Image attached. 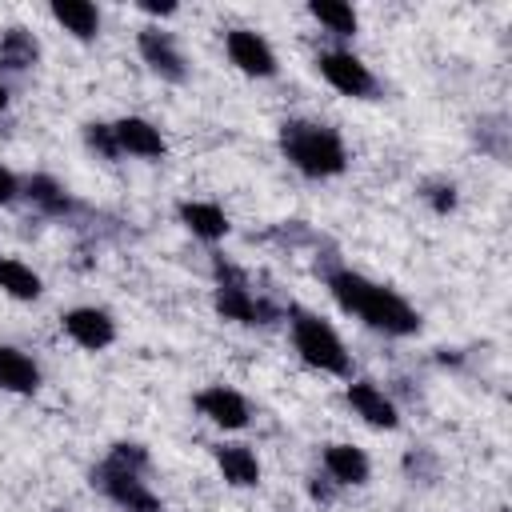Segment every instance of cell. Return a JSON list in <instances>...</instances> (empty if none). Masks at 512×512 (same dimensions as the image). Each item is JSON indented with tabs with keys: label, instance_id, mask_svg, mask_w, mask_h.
<instances>
[{
	"label": "cell",
	"instance_id": "obj_1",
	"mask_svg": "<svg viewBox=\"0 0 512 512\" xmlns=\"http://www.w3.org/2000/svg\"><path fill=\"white\" fill-rule=\"evenodd\" d=\"M328 292L336 296V304L352 316H360L368 328L384 332V336H412L420 332V312L392 288L372 284L368 276L352 272V268H336L328 272Z\"/></svg>",
	"mask_w": 512,
	"mask_h": 512
},
{
	"label": "cell",
	"instance_id": "obj_2",
	"mask_svg": "<svg viewBox=\"0 0 512 512\" xmlns=\"http://www.w3.org/2000/svg\"><path fill=\"white\" fill-rule=\"evenodd\" d=\"M280 152L296 172H304L312 180H328L348 168V148H344L340 132L328 124H316V120H284Z\"/></svg>",
	"mask_w": 512,
	"mask_h": 512
},
{
	"label": "cell",
	"instance_id": "obj_3",
	"mask_svg": "<svg viewBox=\"0 0 512 512\" xmlns=\"http://www.w3.org/2000/svg\"><path fill=\"white\" fill-rule=\"evenodd\" d=\"M148 452L140 444H112V452L92 468V484L128 512H160V496L144 484Z\"/></svg>",
	"mask_w": 512,
	"mask_h": 512
},
{
	"label": "cell",
	"instance_id": "obj_4",
	"mask_svg": "<svg viewBox=\"0 0 512 512\" xmlns=\"http://www.w3.org/2000/svg\"><path fill=\"white\" fill-rule=\"evenodd\" d=\"M292 348L300 352V360L316 372H328V376H348L352 360H348V348L344 340L336 336V328L316 316V312H292Z\"/></svg>",
	"mask_w": 512,
	"mask_h": 512
},
{
	"label": "cell",
	"instance_id": "obj_5",
	"mask_svg": "<svg viewBox=\"0 0 512 512\" xmlns=\"http://www.w3.org/2000/svg\"><path fill=\"white\" fill-rule=\"evenodd\" d=\"M316 68H320V76H324L336 92H344V96L364 100V96L376 92V76H372V68H368L360 56H352V52H340V48L320 52V56H316Z\"/></svg>",
	"mask_w": 512,
	"mask_h": 512
},
{
	"label": "cell",
	"instance_id": "obj_6",
	"mask_svg": "<svg viewBox=\"0 0 512 512\" xmlns=\"http://www.w3.org/2000/svg\"><path fill=\"white\" fill-rule=\"evenodd\" d=\"M216 312L224 320H236V324H268L272 320V308L264 300H256L248 292V284L232 272V268H220V284H216Z\"/></svg>",
	"mask_w": 512,
	"mask_h": 512
},
{
	"label": "cell",
	"instance_id": "obj_7",
	"mask_svg": "<svg viewBox=\"0 0 512 512\" xmlns=\"http://www.w3.org/2000/svg\"><path fill=\"white\" fill-rule=\"evenodd\" d=\"M136 48H140L144 64H148L160 80H172V84L188 80V60H184V52H180V44H176L172 32H164V28H144V32L136 36Z\"/></svg>",
	"mask_w": 512,
	"mask_h": 512
},
{
	"label": "cell",
	"instance_id": "obj_8",
	"mask_svg": "<svg viewBox=\"0 0 512 512\" xmlns=\"http://www.w3.org/2000/svg\"><path fill=\"white\" fill-rule=\"evenodd\" d=\"M224 48H228V60H232L244 76H256V80L276 76V52H272V44H268L260 32H252V28H232V32L224 36Z\"/></svg>",
	"mask_w": 512,
	"mask_h": 512
},
{
	"label": "cell",
	"instance_id": "obj_9",
	"mask_svg": "<svg viewBox=\"0 0 512 512\" xmlns=\"http://www.w3.org/2000/svg\"><path fill=\"white\" fill-rule=\"evenodd\" d=\"M196 412L204 416V420H212L216 428H224V432H236V428H244L248 424V400L236 392V388H228V384H208V388H200L196 392Z\"/></svg>",
	"mask_w": 512,
	"mask_h": 512
},
{
	"label": "cell",
	"instance_id": "obj_10",
	"mask_svg": "<svg viewBox=\"0 0 512 512\" xmlns=\"http://www.w3.org/2000/svg\"><path fill=\"white\" fill-rule=\"evenodd\" d=\"M64 332L68 340H76L80 348L88 352H100L116 340V320L104 312V308H92V304H80L72 312H64Z\"/></svg>",
	"mask_w": 512,
	"mask_h": 512
},
{
	"label": "cell",
	"instance_id": "obj_11",
	"mask_svg": "<svg viewBox=\"0 0 512 512\" xmlns=\"http://www.w3.org/2000/svg\"><path fill=\"white\" fill-rule=\"evenodd\" d=\"M344 396H348V408H352L364 424L384 428V432H392V428L400 424V412H396L392 396H384V388H376L372 380H352Z\"/></svg>",
	"mask_w": 512,
	"mask_h": 512
},
{
	"label": "cell",
	"instance_id": "obj_12",
	"mask_svg": "<svg viewBox=\"0 0 512 512\" xmlns=\"http://www.w3.org/2000/svg\"><path fill=\"white\" fill-rule=\"evenodd\" d=\"M112 132H116L120 156L128 152V156H140V160H160V156L168 152L164 132H160L152 120H144V116H124V120L112 124Z\"/></svg>",
	"mask_w": 512,
	"mask_h": 512
},
{
	"label": "cell",
	"instance_id": "obj_13",
	"mask_svg": "<svg viewBox=\"0 0 512 512\" xmlns=\"http://www.w3.org/2000/svg\"><path fill=\"white\" fill-rule=\"evenodd\" d=\"M324 476L336 484H368L372 460L356 444H328L324 448Z\"/></svg>",
	"mask_w": 512,
	"mask_h": 512
},
{
	"label": "cell",
	"instance_id": "obj_14",
	"mask_svg": "<svg viewBox=\"0 0 512 512\" xmlns=\"http://www.w3.org/2000/svg\"><path fill=\"white\" fill-rule=\"evenodd\" d=\"M0 388L16 396H32L40 388V364L20 348L0 344Z\"/></svg>",
	"mask_w": 512,
	"mask_h": 512
},
{
	"label": "cell",
	"instance_id": "obj_15",
	"mask_svg": "<svg viewBox=\"0 0 512 512\" xmlns=\"http://www.w3.org/2000/svg\"><path fill=\"white\" fill-rule=\"evenodd\" d=\"M180 224H184L192 236L208 240V244H216V240L228 236V216H224V208L212 204V200H184V204H180Z\"/></svg>",
	"mask_w": 512,
	"mask_h": 512
},
{
	"label": "cell",
	"instance_id": "obj_16",
	"mask_svg": "<svg viewBox=\"0 0 512 512\" xmlns=\"http://www.w3.org/2000/svg\"><path fill=\"white\" fill-rule=\"evenodd\" d=\"M216 468L232 488H256L260 484V460L248 444H220L216 448Z\"/></svg>",
	"mask_w": 512,
	"mask_h": 512
},
{
	"label": "cell",
	"instance_id": "obj_17",
	"mask_svg": "<svg viewBox=\"0 0 512 512\" xmlns=\"http://www.w3.org/2000/svg\"><path fill=\"white\" fill-rule=\"evenodd\" d=\"M52 20L64 32H72L76 40H96V32H100V12L88 0H56L52 4Z\"/></svg>",
	"mask_w": 512,
	"mask_h": 512
},
{
	"label": "cell",
	"instance_id": "obj_18",
	"mask_svg": "<svg viewBox=\"0 0 512 512\" xmlns=\"http://www.w3.org/2000/svg\"><path fill=\"white\" fill-rule=\"evenodd\" d=\"M0 292L12 300H36L44 292V280L16 256H0Z\"/></svg>",
	"mask_w": 512,
	"mask_h": 512
},
{
	"label": "cell",
	"instance_id": "obj_19",
	"mask_svg": "<svg viewBox=\"0 0 512 512\" xmlns=\"http://www.w3.org/2000/svg\"><path fill=\"white\" fill-rule=\"evenodd\" d=\"M20 192L40 208V212H48V216H64V212H72V196L64 192V184L60 180H52V176H28L24 184H20Z\"/></svg>",
	"mask_w": 512,
	"mask_h": 512
},
{
	"label": "cell",
	"instance_id": "obj_20",
	"mask_svg": "<svg viewBox=\"0 0 512 512\" xmlns=\"http://www.w3.org/2000/svg\"><path fill=\"white\" fill-rule=\"evenodd\" d=\"M40 60V44L28 28H8L0 36V64L12 68V72H28L32 64Z\"/></svg>",
	"mask_w": 512,
	"mask_h": 512
},
{
	"label": "cell",
	"instance_id": "obj_21",
	"mask_svg": "<svg viewBox=\"0 0 512 512\" xmlns=\"http://www.w3.org/2000/svg\"><path fill=\"white\" fill-rule=\"evenodd\" d=\"M308 12H312V20H320L332 36H356V28H360L356 8H352V4H340V0H312Z\"/></svg>",
	"mask_w": 512,
	"mask_h": 512
},
{
	"label": "cell",
	"instance_id": "obj_22",
	"mask_svg": "<svg viewBox=\"0 0 512 512\" xmlns=\"http://www.w3.org/2000/svg\"><path fill=\"white\" fill-rule=\"evenodd\" d=\"M84 140H88V148L100 152L104 160H116V156H120V144H116L112 124H88V128H84Z\"/></svg>",
	"mask_w": 512,
	"mask_h": 512
},
{
	"label": "cell",
	"instance_id": "obj_23",
	"mask_svg": "<svg viewBox=\"0 0 512 512\" xmlns=\"http://www.w3.org/2000/svg\"><path fill=\"white\" fill-rule=\"evenodd\" d=\"M424 200L444 216V212L456 208V184H444V180H440V184H428V188H424Z\"/></svg>",
	"mask_w": 512,
	"mask_h": 512
},
{
	"label": "cell",
	"instance_id": "obj_24",
	"mask_svg": "<svg viewBox=\"0 0 512 512\" xmlns=\"http://www.w3.org/2000/svg\"><path fill=\"white\" fill-rule=\"evenodd\" d=\"M20 196V180H16V172L12 168H4L0 164V204H12Z\"/></svg>",
	"mask_w": 512,
	"mask_h": 512
},
{
	"label": "cell",
	"instance_id": "obj_25",
	"mask_svg": "<svg viewBox=\"0 0 512 512\" xmlns=\"http://www.w3.org/2000/svg\"><path fill=\"white\" fill-rule=\"evenodd\" d=\"M140 12H148V16H176V4H172V0H164V4L144 0V4H140Z\"/></svg>",
	"mask_w": 512,
	"mask_h": 512
},
{
	"label": "cell",
	"instance_id": "obj_26",
	"mask_svg": "<svg viewBox=\"0 0 512 512\" xmlns=\"http://www.w3.org/2000/svg\"><path fill=\"white\" fill-rule=\"evenodd\" d=\"M4 108H8V84L0 80V112H4Z\"/></svg>",
	"mask_w": 512,
	"mask_h": 512
}]
</instances>
